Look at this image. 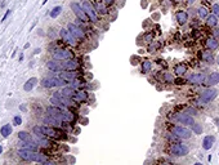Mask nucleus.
<instances>
[{
	"mask_svg": "<svg viewBox=\"0 0 219 165\" xmlns=\"http://www.w3.org/2000/svg\"><path fill=\"white\" fill-rule=\"evenodd\" d=\"M17 155L27 163H41V164H49L47 155L40 153L37 151H32V150H27V148H18L17 150Z\"/></svg>",
	"mask_w": 219,
	"mask_h": 165,
	"instance_id": "1",
	"label": "nucleus"
},
{
	"mask_svg": "<svg viewBox=\"0 0 219 165\" xmlns=\"http://www.w3.org/2000/svg\"><path fill=\"white\" fill-rule=\"evenodd\" d=\"M188 153H189V147L188 145L183 143V142H175V143H172V146L169 147V155L174 157H183L187 156Z\"/></svg>",
	"mask_w": 219,
	"mask_h": 165,
	"instance_id": "2",
	"label": "nucleus"
},
{
	"mask_svg": "<svg viewBox=\"0 0 219 165\" xmlns=\"http://www.w3.org/2000/svg\"><path fill=\"white\" fill-rule=\"evenodd\" d=\"M170 133L177 135L179 139H186V141L191 139L193 135L192 130L186 125H173V126H170Z\"/></svg>",
	"mask_w": 219,
	"mask_h": 165,
	"instance_id": "3",
	"label": "nucleus"
},
{
	"mask_svg": "<svg viewBox=\"0 0 219 165\" xmlns=\"http://www.w3.org/2000/svg\"><path fill=\"white\" fill-rule=\"evenodd\" d=\"M67 84V81H64L62 78L59 76H49V78H44L41 81H40V85L45 89H50V88H54V86H58V88H63Z\"/></svg>",
	"mask_w": 219,
	"mask_h": 165,
	"instance_id": "4",
	"label": "nucleus"
},
{
	"mask_svg": "<svg viewBox=\"0 0 219 165\" xmlns=\"http://www.w3.org/2000/svg\"><path fill=\"white\" fill-rule=\"evenodd\" d=\"M81 7H83L85 14L88 16V18H89V21L92 22V23H98V22H99V16H98L94 5H93L89 0H83Z\"/></svg>",
	"mask_w": 219,
	"mask_h": 165,
	"instance_id": "5",
	"label": "nucleus"
},
{
	"mask_svg": "<svg viewBox=\"0 0 219 165\" xmlns=\"http://www.w3.org/2000/svg\"><path fill=\"white\" fill-rule=\"evenodd\" d=\"M66 29H67V30L71 32V34H72V36H74L78 41H84V40H86L85 30L81 29V27H79L78 25L75 23V22H68L67 26H66Z\"/></svg>",
	"mask_w": 219,
	"mask_h": 165,
	"instance_id": "6",
	"label": "nucleus"
},
{
	"mask_svg": "<svg viewBox=\"0 0 219 165\" xmlns=\"http://www.w3.org/2000/svg\"><path fill=\"white\" fill-rule=\"evenodd\" d=\"M70 8L72 10V13L76 16V18H79L84 22V23H89V18H88V16L85 14L83 7H81V4H79L78 2H71L70 3Z\"/></svg>",
	"mask_w": 219,
	"mask_h": 165,
	"instance_id": "7",
	"label": "nucleus"
},
{
	"mask_svg": "<svg viewBox=\"0 0 219 165\" xmlns=\"http://www.w3.org/2000/svg\"><path fill=\"white\" fill-rule=\"evenodd\" d=\"M173 120L177 121L180 125H186V126H191L195 123V118L192 115H189L187 112H178L173 116Z\"/></svg>",
	"mask_w": 219,
	"mask_h": 165,
	"instance_id": "8",
	"label": "nucleus"
},
{
	"mask_svg": "<svg viewBox=\"0 0 219 165\" xmlns=\"http://www.w3.org/2000/svg\"><path fill=\"white\" fill-rule=\"evenodd\" d=\"M52 57L57 61H64V59H70L74 58V53L70 49H63V48H58L56 51H53Z\"/></svg>",
	"mask_w": 219,
	"mask_h": 165,
	"instance_id": "9",
	"label": "nucleus"
},
{
	"mask_svg": "<svg viewBox=\"0 0 219 165\" xmlns=\"http://www.w3.org/2000/svg\"><path fill=\"white\" fill-rule=\"evenodd\" d=\"M218 94H219V92L214 86H206L205 89L200 93V98H202V100L206 102H213L218 97Z\"/></svg>",
	"mask_w": 219,
	"mask_h": 165,
	"instance_id": "10",
	"label": "nucleus"
},
{
	"mask_svg": "<svg viewBox=\"0 0 219 165\" xmlns=\"http://www.w3.org/2000/svg\"><path fill=\"white\" fill-rule=\"evenodd\" d=\"M59 36H61V39L66 44H68V45H71V47L76 48V47L79 45V41L75 39V37L72 36V34H71L67 29H61V30H59Z\"/></svg>",
	"mask_w": 219,
	"mask_h": 165,
	"instance_id": "11",
	"label": "nucleus"
},
{
	"mask_svg": "<svg viewBox=\"0 0 219 165\" xmlns=\"http://www.w3.org/2000/svg\"><path fill=\"white\" fill-rule=\"evenodd\" d=\"M205 78L206 75L204 72H195V74H191L187 76V84H191V85H202L205 81Z\"/></svg>",
	"mask_w": 219,
	"mask_h": 165,
	"instance_id": "12",
	"label": "nucleus"
},
{
	"mask_svg": "<svg viewBox=\"0 0 219 165\" xmlns=\"http://www.w3.org/2000/svg\"><path fill=\"white\" fill-rule=\"evenodd\" d=\"M200 59L202 62H206L207 65H214L215 63V57H214V52L210 49H202L199 53Z\"/></svg>",
	"mask_w": 219,
	"mask_h": 165,
	"instance_id": "13",
	"label": "nucleus"
},
{
	"mask_svg": "<svg viewBox=\"0 0 219 165\" xmlns=\"http://www.w3.org/2000/svg\"><path fill=\"white\" fill-rule=\"evenodd\" d=\"M175 21L179 26H184L187 25V22L189 21V14L187 10H183V9H179L175 12Z\"/></svg>",
	"mask_w": 219,
	"mask_h": 165,
	"instance_id": "14",
	"label": "nucleus"
},
{
	"mask_svg": "<svg viewBox=\"0 0 219 165\" xmlns=\"http://www.w3.org/2000/svg\"><path fill=\"white\" fill-rule=\"evenodd\" d=\"M41 134L47 135L49 138H59V132L54 128V126H49V125H41Z\"/></svg>",
	"mask_w": 219,
	"mask_h": 165,
	"instance_id": "15",
	"label": "nucleus"
},
{
	"mask_svg": "<svg viewBox=\"0 0 219 165\" xmlns=\"http://www.w3.org/2000/svg\"><path fill=\"white\" fill-rule=\"evenodd\" d=\"M62 63V68L66 71H76L80 67L79 61H76L75 58H70V59H64L61 62Z\"/></svg>",
	"mask_w": 219,
	"mask_h": 165,
	"instance_id": "16",
	"label": "nucleus"
},
{
	"mask_svg": "<svg viewBox=\"0 0 219 165\" xmlns=\"http://www.w3.org/2000/svg\"><path fill=\"white\" fill-rule=\"evenodd\" d=\"M219 84V72L218 71H213L210 75H207L205 78L204 85L205 86H215Z\"/></svg>",
	"mask_w": 219,
	"mask_h": 165,
	"instance_id": "17",
	"label": "nucleus"
},
{
	"mask_svg": "<svg viewBox=\"0 0 219 165\" xmlns=\"http://www.w3.org/2000/svg\"><path fill=\"white\" fill-rule=\"evenodd\" d=\"M43 123L49 126H54V128H58V126L62 125V121L59 119H57L56 116H52V115H47L45 118L43 119Z\"/></svg>",
	"mask_w": 219,
	"mask_h": 165,
	"instance_id": "18",
	"label": "nucleus"
},
{
	"mask_svg": "<svg viewBox=\"0 0 219 165\" xmlns=\"http://www.w3.org/2000/svg\"><path fill=\"white\" fill-rule=\"evenodd\" d=\"M187 71H188V67H187V65H186L184 62H179L174 66V68H173V74L174 75H177L178 78L179 76H184L186 74H187Z\"/></svg>",
	"mask_w": 219,
	"mask_h": 165,
	"instance_id": "19",
	"label": "nucleus"
},
{
	"mask_svg": "<svg viewBox=\"0 0 219 165\" xmlns=\"http://www.w3.org/2000/svg\"><path fill=\"white\" fill-rule=\"evenodd\" d=\"M214 143H215V137L211 135V134H207V135H205L204 138H202V148H204L205 151L211 150Z\"/></svg>",
	"mask_w": 219,
	"mask_h": 165,
	"instance_id": "20",
	"label": "nucleus"
},
{
	"mask_svg": "<svg viewBox=\"0 0 219 165\" xmlns=\"http://www.w3.org/2000/svg\"><path fill=\"white\" fill-rule=\"evenodd\" d=\"M47 68L48 70H50V71H53V72H61V71H63V68H62V63L61 62H58L57 59H50V61H48L47 62Z\"/></svg>",
	"mask_w": 219,
	"mask_h": 165,
	"instance_id": "21",
	"label": "nucleus"
},
{
	"mask_svg": "<svg viewBox=\"0 0 219 165\" xmlns=\"http://www.w3.org/2000/svg\"><path fill=\"white\" fill-rule=\"evenodd\" d=\"M153 67V61L152 59L146 58L141 62V74L142 75H147L148 72H151V70Z\"/></svg>",
	"mask_w": 219,
	"mask_h": 165,
	"instance_id": "22",
	"label": "nucleus"
},
{
	"mask_svg": "<svg viewBox=\"0 0 219 165\" xmlns=\"http://www.w3.org/2000/svg\"><path fill=\"white\" fill-rule=\"evenodd\" d=\"M205 47H206V49H210V51L215 52V51L219 49V40L215 39L214 36L207 37V39L205 40Z\"/></svg>",
	"mask_w": 219,
	"mask_h": 165,
	"instance_id": "23",
	"label": "nucleus"
},
{
	"mask_svg": "<svg viewBox=\"0 0 219 165\" xmlns=\"http://www.w3.org/2000/svg\"><path fill=\"white\" fill-rule=\"evenodd\" d=\"M88 93L85 92V90H83V89H78L75 92V94H74V97H72V101L74 102H76V103H81V102H85L86 100H88Z\"/></svg>",
	"mask_w": 219,
	"mask_h": 165,
	"instance_id": "24",
	"label": "nucleus"
},
{
	"mask_svg": "<svg viewBox=\"0 0 219 165\" xmlns=\"http://www.w3.org/2000/svg\"><path fill=\"white\" fill-rule=\"evenodd\" d=\"M58 76L59 78H62L64 81L70 82V81H72L74 79L78 78V72H76V71H66V70H63V71H61V72L58 74Z\"/></svg>",
	"mask_w": 219,
	"mask_h": 165,
	"instance_id": "25",
	"label": "nucleus"
},
{
	"mask_svg": "<svg viewBox=\"0 0 219 165\" xmlns=\"http://www.w3.org/2000/svg\"><path fill=\"white\" fill-rule=\"evenodd\" d=\"M57 119H59L62 123H72L74 120H75V116H74V114L72 112H70V111H63L59 114V115H57L56 116Z\"/></svg>",
	"mask_w": 219,
	"mask_h": 165,
	"instance_id": "26",
	"label": "nucleus"
},
{
	"mask_svg": "<svg viewBox=\"0 0 219 165\" xmlns=\"http://www.w3.org/2000/svg\"><path fill=\"white\" fill-rule=\"evenodd\" d=\"M53 97L58 98V100L62 102V104H63L64 107L72 106V100H71V98H68V97H66V96H63L61 92H54V93H53Z\"/></svg>",
	"mask_w": 219,
	"mask_h": 165,
	"instance_id": "27",
	"label": "nucleus"
},
{
	"mask_svg": "<svg viewBox=\"0 0 219 165\" xmlns=\"http://www.w3.org/2000/svg\"><path fill=\"white\" fill-rule=\"evenodd\" d=\"M210 13H209V9H207L206 7H199L197 8V10H196V16H197V18H199L200 21H204V19H206V17L209 16Z\"/></svg>",
	"mask_w": 219,
	"mask_h": 165,
	"instance_id": "28",
	"label": "nucleus"
},
{
	"mask_svg": "<svg viewBox=\"0 0 219 165\" xmlns=\"http://www.w3.org/2000/svg\"><path fill=\"white\" fill-rule=\"evenodd\" d=\"M219 25V18L217 17V16H214V14H209L206 17V26L207 27H210V29H214L215 26H218Z\"/></svg>",
	"mask_w": 219,
	"mask_h": 165,
	"instance_id": "29",
	"label": "nucleus"
},
{
	"mask_svg": "<svg viewBox=\"0 0 219 165\" xmlns=\"http://www.w3.org/2000/svg\"><path fill=\"white\" fill-rule=\"evenodd\" d=\"M94 8H96V10H97V13H98V16H107L108 14V9H107V5L106 4H103L102 2H99V3H97L96 5H94Z\"/></svg>",
	"mask_w": 219,
	"mask_h": 165,
	"instance_id": "30",
	"label": "nucleus"
},
{
	"mask_svg": "<svg viewBox=\"0 0 219 165\" xmlns=\"http://www.w3.org/2000/svg\"><path fill=\"white\" fill-rule=\"evenodd\" d=\"M37 84V78H30L27 80L25 84H23V90L25 92H31L34 89V86Z\"/></svg>",
	"mask_w": 219,
	"mask_h": 165,
	"instance_id": "31",
	"label": "nucleus"
},
{
	"mask_svg": "<svg viewBox=\"0 0 219 165\" xmlns=\"http://www.w3.org/2000/svg\"><path fill=\"white\" fill-rule=\"evenodd\" d=\"M12 132H13V128L10 124H5L0 128V134H2L3 138H8V137L12 134Z\"/></svg>",
	"mask_w": 219,
	"mask_h": 165,
	"instance_id": "32",
	"label": "nucleus"
},
{
	"mask_svg": "<svg viewBox=\"0 0 219 165\" xmlns=\"http://www.w3.org/2000/svg\"><path fill=\"white\" fill-rule=\"evenodd\" d=\"M63 111V108L58 107V106H54V104H50V106L47 107V115H52V116H57Z\"/></svg>",
	"mask_w": 219,
	"mask_h": 165,
	"instance_id": "33",
	"label": "nucleus"
},
{
	"mask_svg": "<svg viewBox=\"0 0 219 165\" xmlns=\"http://www.w3.org/2000/svg\"><path fill=\"white\" fill-rule=\"evenodd\" d=\"M160 47H161V43H160V41H151L150 45L147 47V53H151V54L156 53L158 49H160Z\"/></svg>",
	"mask_w": 219,
	"mask_h": 165,
	"instance_id": "34",
	"label": "nucleus"
},
{
	"mask_svg": "<svg viewBox=\"0 0 219 165\" xmlns=\"http://www.w3.org/2000/svg\"><path fill=\"white\" fill-rule=\"evenodd\" d=\"M191 130H192V133L196 134V135H199V134H202V132H204V126H202L201 123H193L192 125H191Z\"/></svg>",
	"mask_w": 219,
	"mask_h": 165,
	"instance_id": "35",
	"label": "nucleus"
},
{
	"mask_svg": "<svg viewBox=\"0 0 219 165\" xmlns=\"http://www.w3.org/2000/svg\"><path fill=\"white\" fill-rule=\"evenodd\" d=\"M75 92H76V89H74L72 86H70V85H66V86H63V89H62V94L63 96H66V97H68V98H71L72 100V97H74V94H75Z\"/></svg>",
	"mask_w": 219,
	"mask_h": 165,
	"instance_id": "36",
	"label": "nucleus"
},
{
	"mask_svg": "<svg viewBox=\"0 0 219 165\" xmlns=\"http://www.w3.org/2000/svg\"><path fill=\"white\" fill-rule=\"evenodd\" d=\"M174 80H175V78H174V74H172V72H164L162 74V81L165 82V84H174Z\"/></svg>",
	"mask_w": 219,
	"mask_h": 165,
	"instance_id": "37",
	"label": "nucleus"
},
{
	"mask_svg": "<svg viewBox=\"0 0 219 165\" xmlns=\"http://www.w3.org/2000/svg\"><path fill=\"white\" fill-rule=\"evenodd\" d=\"M18 135V138L21 141H34V138H32V135L29 133V132H26V130H21L17 133Z\"/></svg>",
	"mask_w": 219,
	"mask_h": 165,
	"instance_id": "38",
	"label": "nucleus"
},
{
	"mask_svg": "<svg viewBox=\"0 0 219 165\" xmlns=\"http://www.w3.org/2000/svg\"><path fill=\"white\" fill-rule=\"evenodd\" d=\"M68 85H70V86H72L74 89H76V90H78V89H81V88L84 86V82L81 81V80L79 79V76H78V78H76V79H74L72 81H70V84H68Z\"/></svg>",
	"mask_w": 219,
	"mask_h": 165,
	"instance_id": "39",
	"label": "nucleus"
},
{
	"mask_svg": "<svg viewBox=\"0 0 219 165\" xmlns=\"http://www.w3.org/2000/svg\"><path fill=\"white\" fill-rule=\"evenodd\" d=\"M61 13H62V7H61V5H58V7H54V8L50 10V13H49V16H50L52 18H57Z\"/></svg>",
	"mask_w": 219,
	"mask_h": 165,
	"instance_id": "40",
	"label": "nucleus"
},
{
	"mask_svg": "<svg viewBox=\"0 0 219 165\" xmlns=\"http://www.w3.org/2000/svg\"><path fill=\"white\" fill-rule=\"evenodd\" d=\"M153 37H155V34H153L152 31H147L146 34L143 35V41L147 43V44H150L151 41H153Z\"/></svg>",
	"mask_w": 219,
	"mask_h": 165,
	"instance_id": "41",
	"label": "nucleus"
},
{
	"mask_svg": "<svg viewBox=\"0 0 219 165\" xmlns=\"http://www.w3.org/2000/svg\"><path fill=\"white\" fill-rule=\"evenodd\" d=\"M50 103H52V104H54V106H58V107H61V108H63V110H64V106L62 104V102L59 101L58 98L53 97V96H52V98H50Z\"/></svg>",
	"mask_w": 219,
	"mask_h": 165,
	"instance_id": "42",
	"label": "nucleus"
},
{
	"mask_svg": "<svg viewBox=\"0 0 219 165\" xmlns=\"http://www.w3.org/2000/svg\"><path fill=\"white\" fill-rule=\"evenodd\" d=\"M184 112H187V114H189V115H192L193 118H195V116H199V111H197L195 107H187Z\"/></svg>",
	"mask_w": 219,
	"mask_h": 165,
	"instance_id": "43",
	"label": "nucleus"
},
{
	"mask_svg": "<svg viewBox=\"0 0 219 165\" xmlns=\"http://www.w3.org/2000/svg\"><path fill=\"white\" fill-rule=\"evenodd\" d=\"M211 13L219 18V4L218 3H214L211 5Z\"/></svg>",
	"mask_w": 219,
	"mask_h": 165,
	"instance_id": "44",
	"label": "nucleus"
},
{
	"mask_svg": "<svg viewBox=\"0 0 219 165\" xmlns=\"http://www.w3.org/2000/svg\"><path fill=\"white\" fill-rule=\"evenodd\" d=\"M138 62H141V58L138 56H131L130 57V63L133 65V66H137V65H138Z\"/></svg>",
	"mask_w": 219,
	"mask_h": 165,
	"instance_id": "45",
	"label": "nucleus"
},
{
	"mask_svg": "<svg viewBox=\"0 0 219 165\" xmlns=\"http://www.w3.org/2000/svg\"><path fill=\"white\" fill-rule=\"evenodd\" d=\"M213 36H214L215 39H218V40H219V25H218V26H215L214 29H213Z\"/></svg>",
	"mask_w": 219,
	"mask_h": 165,
	"instance_id": "46",
	"label": "nucleus"
},
{
	"mask_svg": "<svg viewBox=\"0 0 219 165\" xmlns=\"http://www.w3.org/2000/svg\"><path fill=\"white\" fill-rule=\"evenodd\" d=\"M13 124L17 126V125H21L22 124V119H21V116H14L13 118Z\"/></svg>",
	"mask_w": 219,
	"mask_h": 165,
	"instance_id": "47",
	"label": "nucleus"
},
{
	"mask_svg": "<svg viewBox=\"0 0 219 165\" xmlns=\"http://www.w3.org/2000/svg\"><path fill=\"white\" fill-rule=\"evenodd\" d=\"M101 2H102L103 4H106L107 7H112V5L116 3V0H101Z\"/></svg>",
	"mask_w": 219,
	"mask_h": 165,
	"instance_id": "48",
	"label": "nucleus"
},
{
	"mask_svg": "<svg viewBox=\"0 0 219 165\" xmlns=\"http://www.w3.org/2000/svg\"><path fill=\"white\" fill-rule=\"evenodd\" d=\"M186 4H187V7H192V5L196 3V0H184Z\"/></svg>",
	"mask_w": 219,
	"mask_h": 165,
	"instance_id": "49",
	"label": "nucleus"
},
{
	"mask_svg": "<svg viewBox=\"0 0 219 165\" xmlns=\"http://www.w3.org/2000/svg\"><path fill=\"white\" fill-rule=\"evenodd\" d=\"M172 2V4H174V5H178V4H180V3H183L184 0H170Z\"/></svg>",
	"mask_w": 219,
	"mask_h": 165,
	"instance_id": "50",
	"label": "nucleus"
},
{
	"mask_svg": "<svg viewBox=\"0 0 219 165\" xmlns=\"http://www.w3.org/2000/svg\"><path fill=\"white\" fill-rule=\"evenodd\" d=\"M10 13H12V10H8V12L5 13V16H4V17H3V21H7V18L9 17V14H10Z\"/></svg>",
	"mask_w": 219,
	"mask_h": 165,
	"instance_id": "51",
	"label": "nucleus"
},
{
	"mask_svg": "<svg viewBox=\"0 0 219 165\" xmlns=\"http://www.w3.org/2000/svg\"><path fill=\"white\" fill-rule=\"evenodd\" d=\"M215 63H217V65L219 66V54H218V57L215 58Z\"/></svg>",
	"mask_w": 219,
	"mask_h": 165,
	"instance_id": "52",
	"label": "nucleus"
},
{
	"mask_svg": "<svg viewBox=\"0 0 219 165\" xmlns=\"http://www.w3.org/2000/svg\"><path fill=\"white\" fill-rule=\"evenodd\" d=\"M3 151H4V148H3V146H2V145H0V155L3 153Z\"/></svg>",
	"mask_w": 219,
	"mask_h": 165,
	"instance_id": "53",
	"label": "nucleus"
},
{
	"mask_svg": "<svg viewBox=\"0 0 219 165\" xmlns=\"http://www.w3.org/2000/svg\"><path fill=\"white\" fill-rule=\"evenodd\" d=\"M47 2H48V0H44V2H43V4H45V3H47Z\"/></svg>",
	"mask_w": 219,
	"mask_h": 165,
	"instance_id": "54",
	"label": "nucleus"
}]
</instances>
